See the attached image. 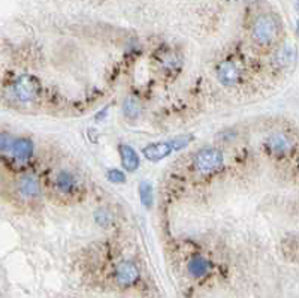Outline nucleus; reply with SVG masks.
I'll return each instance as SVG.
<instances>
[{
  "label": "nucleus",
  "instance_id": "obj_1",
  "mask_svg": "<svg viewBox=\"0 0 299 298\" xmlns=\"http://www.w3.org/2000/svg\"><path fill=\"white\" fill-rule=\"evenodd\" d=\"M280 26L276 17L273 15H260L253 24V39L260 45H269L278 38Z\"/></svg>",
  "mask_w": 299,
  "mask_h": 298
},
{
  "label": "nucleus",
  "instance_id": "obj_7",
  "mask_svg": "<svg viewBox=\"0 0 299 298\" xmlns=\"http://www.w3.org/2000/svg\"><path fill=\"white\" fill-rule=\"evenodd\" d=\"M18 192L20 195L24 196V198H38L39 193H41V184L38 182V179L32 174H27V176H23L20 180H18Z\"/></svg>",
  "mask_w": 299,
  "mask_h": 298
},
{
  "label": "nucleus",
  "instance_id": "obj_16",
  "mask_svg": "<svg viewBox=\"0 0 299 298\" xmlns=\"http://www.w3.org/2000/svg\"><path fill=\"white\" fill-rule=\"evenodd\" d=\"M106 177H108V180H110V182H113V183L115 184L124 183V182H126V176H124V172H123V171H120V169H117V168L110 169V171L106 172Z\"/></svg>",
  "mask_w": 299,
  "mask_h": 298
},
{
  "label": "nucleus",
  "instance_id": "obj_13",
  "mask_svg": "<svg viewBox=\"0 0 299 298\" xmlns=\"http://www.w3.org/2000/svg\"><path fill=\"white\" fill-rule=\"evenodd\" d=\"M56 184L62 192H72L76 186V180H75L73 174H70L69 171H62V172H59V176L56 179Z\"/></svg>",
  "mask_w": 299,
  "mask_h": 298
},
{
  "label": "nucleus",
  "instance_id": "obj_6",
  "mask_svg": "<svg viewBox=\"0 0 299 298\" xmlns=\"http://www.w3.org/2000/svg\"><path fill=\"white\" fill-rule=\"evenodd\" d=\"M172 152H174V148H172V145H171L169 141H168V142L150 144V145H147V147L142 150L144 156H145L150 162L161 161V159H165L166 156H169Z\"/></svg>",
  "mask_w": 299,
  "mask_h": 298
},
{
  "label": "nucleus",
  "instance_id": "obj_4",
  "mask_svg": "<svg viewBox=\"0 0 299 298\" xmlns=\"http://www.w3.org/2000/svg\"><path fill=\"white\" fill-rule=\"evenodd\" d=\"M217 78L225 86H235L241 80V70L232 62H223L217 68Z\"/></svg>",
  "mask_w": 299,
  "mask_h": 298
},
{
  "label": "nucleus",
  "instance_id": "obj_18",
  "mask_svg": "<svg viewBox=\"0 0 299 298\" xmlns=\"http://www.w3.org/2000/svg\"><path fill=\"white\" fill-rule=\"evenodd\" d=\"M94 219L97 220V224H100V225H106V224L111 220V216H110L108 210H97V211H96Z\"/></svg>",
  "mask_w": 299,
  "mask_h": 298
},
{
  "label": "nucleus",
  "instance_id": "obj_5",
  "mask_svg": "<svg viewBox=\"0 0 299 298\" xmlns=\"http://www.w3.org/2000/svg\"><path fill=\"white\" fill-rule=\"evenodd\" d=\"M117 282L123 286H127V285H132L138 280L139 271L137 268V265L133 262H129V261H123L121 264H118L117 267Z\"/></svg>",
  "mask_w": 299,
  "mask_h": 298
},
{
  "label": "nucleus",
  "instance_id": "obj_19",
  "mask_svg": "<svg viewBox=\"0 0 299 298\" xmlns=\"http://www.w3.org/2000/svg\"><path fill=\"white\" fill-rule=\"evenodd\" d=\"M296 9H298V11H299V0H298V2H296Z\"/></svg>",
  "mask_w": 299,
  "mask_h": 298
},
{
  "label": "nucleus",
  "instance_id": "obj_14",
  "mask_svg": "<svg viewBox=\"0 0 299 298\" xmlns=\"http://www.w3.org/2000/svg\"><path fill=\"white\" fill-rule=\"evenodd\" d=\"M139 196L142 206H145L147 208L153 206V187L148 182H142L139 184Z\"/></svg>",
  "mask_w": 299,
  "mask_h": 298
},
{
  "label": "nucleus",
  "instance_id": "obj_20",
  "mask_svg": "<svg viewBox=\"0 0 299 298\" xmlns=\"http://www.w3.org/2000/svg\"><path fill=\"white\" fill-rule=\"evenodd\" d=\"M296 27H298V35H299V21H298V24H296Z\"/></svg>",
  "mask_w": 299,
  "mask_h": 298
},
{
  "label": "nucleus",
  "instance_id": "obj_9",
  "mask_svg": "<svg viewBox=\"0 0 299 298\" xmlns=\"http://www.w3.org/2000/svg\"><path fill=\"white\" fill-rule=\"evenodd\" d=\"M118 152H120V158H121V165L124 166V169L133 172L139 168V156L135 152L133 147L127 145V144H120L118 145Z\"/></svg>",
  "mask_w": 299,
  "mask_h": 298
},
{
  "label": "nucleus",
  "instance_id": "obj_15",
  "mask_svg": "<svg viewBox=\"0 0 299 298\" xmlns=\"http://www.w3.org/2000/svg\"><path fill=\"white\" fill-rule=\"evenodd\" d=\"M123 113L129 118H137L141 113V105L135 97H127L123 104Z\"/></svg>",
  "mask_w": 299,
  "mask_h": 298
},
{
  "label": "nucleus",
  "instance_id": "obj_11",
  "mask_svg": "<svg viewBox=\"0 0 299 298\" xmlns=\"http://www.w3.org/2000/svg\"><path fill=\"white\" fill-rule=\"evenodd\" d=\"M296 60V49L292 45H284L280 48L276 54V62L280 68H289Z\"/></svg>",
  "mask_w": 299,
  "mask_h": 298
},
{
  "label": "nucleus",
  "instance_id": "obj_12",
  "mask_svg": "<svg viewBox=\"0 0 299 298\" xmlns=\"http://www.w3.org/2000/svg\"><path fill=\"white\" fill-rule=\"evenodd\" d=\"M209 270V262L202 256H195L188 262V271L193 277H202L205 276Z\"/></svg>",
  "mask_w": 299,
  "mask_h": 298
},
{
  "label": "nucleus",
  "instance_id": "obj_8",
  "mask_svg": "<svg viewBox=\"0 0 299 298\" xmlns=\"http://www.w3.org/2000/svg\"><path fill=\"white\" fill-rule=\"evenodd\" d=\"M33 150H35V145H33L32 139H29V138H18V139L12 141V145H11V152H12L14 158L20 162L29 161L33 155Z\"/></svg>",
  "mask_w": 299,
  "mask_h": 298
},
{
  "label": "nucleus",
  "instance_id": "obj_10",
  "mask_svg": "<svg viewBox=\"0 0 299 298\" xmlns=\"http://www.w3.org/2000/svg\"><path fill=\"white\" fill-rule=\"evenodd\" d=\"M268 147L276 155H286L292 150L293 142L292 139L284 134H276L268 139Z\"/></svg>",
  "mask_w": 299,
  "mask_h": 298
},
{
  "label": "nucleus",
  "instance_id": "obj_3",
  "mask_svg": "<svg viewBox=\"0 0 299 298\" xmlns=\"http://www.w3.org/2000/svg\"><path fill=\"white\" fill-rule=\"evenodd\" d=\"M39 81L35 77L30 75H21L15 83H14V93L18 101L21 102H30L36 97L39 93Z\"/></svg>",
  "mask_w": 299,
  "mask_h": 298
},
{
  "label": "nucleus",
  "instance_id": "obj_2",
  "mask_svg": "<svg viewBox=\"0 0 299 298\" xmlns=\"http://www.w3.org/2000/svg\"><path fill=\"white\" fill-rule=\"evenodd\" d=\"M195 166L199 172L208 174L215 171L223 163V155L217 148H202L195 155Z\"/></svg>",
  "mask_w": 299,
  "mask_h": 298
},
{
  "label": "nucleus",
  "instance_id": "obj_17",
  "mask_svg": "<svg viewBox=\"0 0 299 298\" xmlns=\"http://www.w3.org/2000/svg\"><path fill=\"white\" fill-rule=\"evenodd\" d=\"M192 141V137H178V138H174V139H171L169 142H171V145H172V148H174V152H178V150H183L185 148L187 145H188V142Z\"/></svg>",
  "mask_w": 299,
  "mask_h": 298
}]
</instances>
